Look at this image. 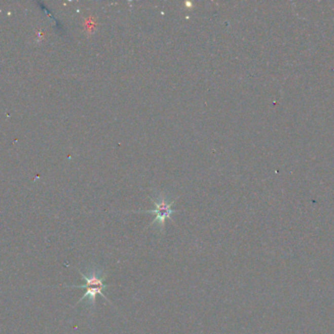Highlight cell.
<instances>
[{
	"label": "cell",
	"mask_w": 334,
	"mask_h": 334,
	"mask_svg": "<svg viewBox=\"0 0 334 334\" xmlns=\"http://www.w3.org/2000/svg\"><path fill=\"white\" fill-rule=\"evenodd\" d=\"M79 273L81 274V276L83 278V279L85 280V284H82V285H66V286H64V287H70V288L85 289L84 295L80 299L78 304H80L81 301H83L84 299H88V302L90 303V305L95 307L96 306V298H97L98 295H101L103 298H105L107 300V302H109L107 296L104 294V291L107 288H108V286H109V285H107L105 283L107 275L101 274V272H99L95 269L91 270L90 272L88 271V273H89L88 276L81 273L80 270H79Z\"/></svg>",
	"instance_id": "obj_1"
},
{
	"label": "cell",
	"mask_w": 334,
	"mask_h": 334,
	"mask_svg": "<svg viewBox=\"0 0 334 334\" xmlns=\"http://www.w3.org/2000/svg\"><path fill=\"white\" fill-rule=\"evenodd\" d=\"M153 203L155 204V210H149V211H140L137 213H151V214H156V219L151 223L150 226L158 223L160 230L163 233L164 226H165V221L171 219V215L175 213V211L172 209L174 201L168 202L167 199L164 196H160L158 201L153 200Z\"/></svg>",
	"instance_id": "obj_2"
}]
</instances>
